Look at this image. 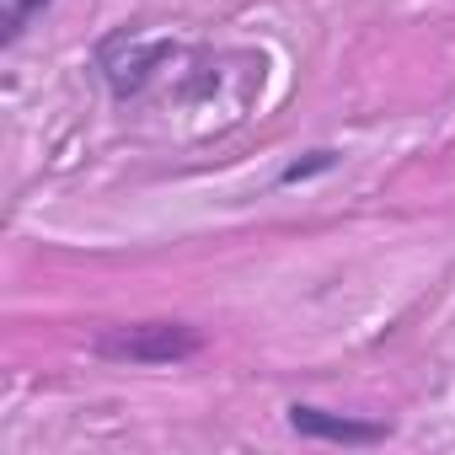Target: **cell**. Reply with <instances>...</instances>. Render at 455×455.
<instances>
[{"label": "cell", "instance_id": "4", "mask_svg": "<svg viewBox=\"0 0 455 455\" xmlns=\"http://www.w3.org/2000/svg\"><path fill=\"white\" fill-rule=\"evenodd\" d=\"M343 166V150H332V145H316V150H306V156H295L279 177H274V188H306V182H316V177H327V172H338Z\"/></svg>", "mask_w": 455, "mask_h": 455}, {"label": "cell", "instance_id": "3", "mask_svg": "<svg viewBox=\"0 0 455 455\" xmlns=\"http://www.w3.org/2000/svg\"><path fill=\"white\" fill-rule=\"evenodd\" d=\"M284 423H290L300 439L348 444V450H370V444H386V439H391V423H380V418H354V412H332V407H316V402H290V407H284Z\"/></svg>", "mask_w": 455, "mask_h": 455}, {"label": "cell", "instance_id": "1", "mask_svg": "<svg viewBox=\"0 0 455 455\" xmlns=\"http://www.w3.org/2000/svg\"><path fill=\"white\" fill-rule=\"evenodd\" d=\"M97 359L108 364H134V370H172L204 354V332L188 322H129V327H102L97 332Z\"/></svg>", "mask_w": 455, "mask_h": 455}, {"label": "cell", "instance_id": "5", "mask_svg": "<svg viewBox=\"0 0 455 455\" xmlns=\"http://www.w3.org/2000/svg\"><path fill=\"white\" fill-rule=\"evenodd\" d=\"M49 6H54V0H0V44L17 49V44L28 38V28H33Z\"/></svg>", "mask_w": 455, "mask_h": 455}, {"label": "cell", "instance_id": "2", "mask_svg": "<svg viewBox=\"0 0 455 455\" xmlns=\"http://www.w3.org/2000/svg\"><path fill=\"white\" fill-rule=\"evenodd\" d=\"M182 44L177 38H140V33H113L97 44V76L113 102H140L166 65H177Z\"/></svg>", "mask_w": 455, "mask_h": 455}]
</instances>
